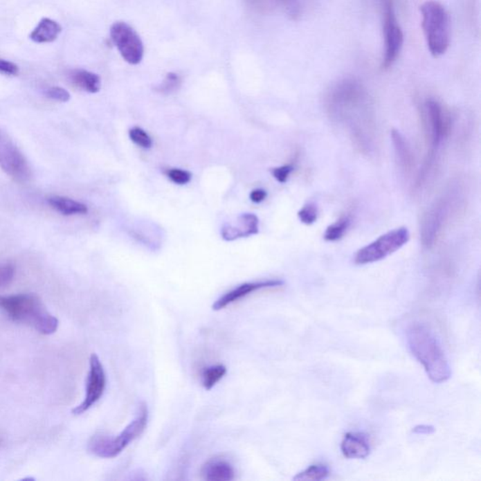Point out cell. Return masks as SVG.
Instances as JSON below:
<instances>
[{"mask_svg":"<svg viewBox=\"0 0 481 481\" xmlns=\"http://www.w3.org/2000/svg\"><path fill=\"white\" fill-rule=\"evenodd\" d=\"M325 106L332 119L352 120L354 139L360 147H369V96L359 80L349 78L336 83L328 91Z\"/></svg>","mask_w":481,"mask_h":481,"instance_id":"6da1fadb","label":"cell"},{"mask_svg":"<svg viewBox=\"0 0 481 481\" xmlns=\"http://www.w3.org/2000/svg\"><path fill=\"white\" fill-rule=\"evenodd\" d=\"M406 341L412 356L422 365L433 383H442L449 380L451 369L448 360L432 331L420 323H414L407 328Z\"/></svg>","mask_w":481,"mask_h":481,"instance_id":"7a4b0ae2","label":"cell"},{"mask_svg":"<svg viewBox=\"0 0 481 481\" xmlns=\"http://www.w3.org/2000/svg\"><path fill=\"white\" fill-rule=\"evenodd\" d=\"M0 309L14 322L26 323L43 335H52L59 327V320L46 309L33 293L0 296Z\"/></svg>","mask_w":481,"mask_h":481,"instance_id":"3957f363","label":"cell"},{"mask_svg":"<svg viewBox=\"0 0 481 481\" xmlns=\"http://www.w3.org/2000/svg\"><path fill=\"white\" fill-rule=\"evenodd\" d=\"M149 421V410L146 403L142 402L138 407L135 419L120 433L112 436L96 435L89 442L88 448L94 456L102 459H112L120 453L132 442L136 440L142 433L145 432Z\"/></svg>","mask_w":481,"mask_h":481,"instance_id":"277c9868","label":"cell"},{"mask_svg":"<svg viewBox=\"0 0 481 481\" xmlns=\"http://www.w3.org/2000/svg\"><path fill=\"white\" fill-rule=\"evenodd\" d=\"M420 12L428 51L433 57L443 56L448 51L451 42L448 12L443 5L433 0L425 2L420 7Z\"/></svg>","mask_w":481,"mask_h":481,"instance_id":"5b68a950","label":"cell"},{"mask_svg":"<svg viewBox=\"0 0 481 481\" xmlns=\"http://www.w3.org/2000/svg\"><path fill=\"white\" fill-rule=\"evenodd\" d=\"M410 233L406 228H399L383 234L377 240L357 251L354 262L357 265L373 264L385 259L408 243Z\"/></svg>","mask_w":481,"mask_h":481,"instance_id":"8992f818","label":"cell"},{"mask_svg":"<svg viewBox=\"0 0 481 481\" xmlns=\"http://www.w3.org/2000/svg\"><path fill=\"white\" fill-rule=\"evenodd\" d=\"M451 194L442 197L423 215L420 224V235L423 246L430 248L435 246L452 209Z\"/></svg>","mask_w":481,"mask_h":481,"instance_id":"52a82bcc","label":"cell"},{"mask_svg":"<svg viewBox=\"0 0 481 481\" xmlns=\"http://www.w3.org/2000/svg\"><path fill=\"white\" fill-rule=\"evenodd\" d=\"M0 167L10 178L25 183L31 177V168L23 152L12 139L0 131Z\"/></svg>","mask_w":481,"mask_h":481,"instance_id":"ba28073f","label":"cell"},{"mask_svg":"<svg viewBox=\"0 0 481 481\" xmlns=\"http://www.w3.org/2000/svg\"><path fill=\"white\" fill-rule=\"evenodd\" d=\"M110 36L122 59L129 64L136 65L144 56V44L140 36L125 22H116L110 28Z\"/></svg>","mask_w":481,"mask_h":481,"instance_id":"9c48e42d","label":"cell"},{"mask_svg":"<svg viewBox=\"0 0 481 481\" xmlns=\"http://www.w3.org/2000/svg\"><path fill=\"white\" fill-rule=\"evenodd\" d=\"M383 7H385V19H383L385 55H383L382 68L383 70H388L393 66L401 53L404 36L397 20L393 0H383Z\"/></svg>","mask_w":481,"mask_h":481,"instance_id":"30bf717a","label":"cell"},{"mask_svg":"<svg viewBox=\"0 0 481 481\" xmlns=\"http://www.w3.org/2000/svg\"><path fill=\"white\" fill-rule=\"evenodd\" d=\"M423 117L425 118L427 133L432 144L430 152L435 154L436 149L451 133V116L440 102L435 99H428L423 107Z\"/></svg>","mask_w":481,"mask_h":481,"instance_id":"8fae6325","label":"cell"},{"mask_svg":"<svg viewBox=\"0 0 481 481\" xmlns=\"http://www.w3.org/2000/svg\"><path fill=\"white\" fill-rule=\"evenodd\" d=\"M107 386V376L101 360L97 354L89 359V370L87 379L86 396L80 406L73 409V414L80 415L91 409L104 395Z\"/></svg>","mask_w":481,"mask_h":481,"instance_id":"7c38bea8","label":"cell"},{"mask_svg":"<svg viewBox=\"0 0 481 481\" xmlns=\"http://www.w3.org/2000/svg\"><path fill=\"white\" fill-rule=\"evenodd\" d=\"M282 285L283 281L277 280L256 281V282L241 284L238 287L228 291L224 296L217 299V300L215 302V304L212 305V309L217 311V310L225 309V307L235 303V302L240 301L241 299L249 296V294L256 293L257 291L264 290V289L280 287V286Z\"/></svg>","mask_w":481,"mask_h":481,"instance_id":"4fadbf2b","label":"cell"},{"mask_svg":"<svg viewBox=\"0 0 481 481\" xmlns=\"http://www.w3.org/2000/svg\"><path fill=\"white\" fill-rule=\"evenodd\" d=\"M259 218L254 214H243L233 224L226 223L221 228V235L226 241L249 237L259 233Z\"/></svg>","mask_w":481,"mask_h":481,"instance_id":"5bb4252c","label":"cell"},{"mask_svg":"<svg viewBox=\"0 0 481 481\" xmlns=\"http://www.w3.org/2000/svg\"><path fill=\"white\" fill-rule=\"evenodd\" d=\"M341 452L348 459H365L370 455V446L363 433H348L341 445Z\"/></svg>","mask_w":481,"mask_h":481,"instance_id":"9a60e30c","label":"cell"},{"mask_svg":"<svg viewBox=\"0 0 481 481\" xmlns=\"http://www.w3.org/2000/svg\"><path fill=\"white\" fill-rule=\"evenodd\" d=\"M201 475L208 481H231L235 478V470L226 460L211 459L202 466Z\"/></svg>","mask_w":481,"mask_h":481,"instance_id":"2e32d148","label":"cell"},{"mask_svg":"<svg viewBox=\"0 0 481 481\" xmlns=\"http://www.w3.org/2000/svg\"><path fill=\"white\" fill-rule=\"evenodd\" d=\"M62 28L56 21L43 18L30 33V39L37 44H48L56 41L62 33Z\"/></svg>","mask_w":481,"mask_h":481,"instance_id":"e0dca14e","label":"cell"},{"mask_svg":"<svg viewBox=\"0 0 481 481\" xmlns=\"http://www.w3.org/2000/svg\"><path fill=\"white\" fill-rule=\"evenodd\" d=\"M50 207L65 217L88 214L89 208L82 202L66 197L52 196L47 199Z\"/></svg>","mask_w":481,"mask_h":481,"instance_id":"ac0fdd59","label":"cell"},{"mask_svg":"<svg viewBox=\"0 0 481 481\" xmlns=\"http://www.w3.org/2000/svg\"><path fill=\"white\" fill-rule=\"evenodd\" d=\"M391 136H392L394 149H395L399 165L404 172H411L412 165H414V155H412L411 148L408 145V142L397 130H393L391 132Z\"/></svg>","mask_w":481,"mask_h":481,"instance_id":"d6986e66","label":"cell"},{"mask_svg":"<svg viewBox=\"0 0 481 481\" xmlns=\"http://www.w3.org/2000/svg\"><path fill=\"white\" fill-rule=\"evenodd\" d=\"M71 80L78 88L89 93H97L101 89V78L96 73L86 70H75L71 73Z\"/></svg>","mask_w":481,"mask_h":481,"instance_id":"ffe728a7","label":"cell"},{"mask_svg":"<svg viewBox=\"0 0 481 481\" xmlns=\"http://www.w3.org/2000/svg\"><path fill=\"white\" fill-rule=\"evenodd\" d=\"M351 217H350L349 215L341 217L336 223H334V224L329 226V227L327 228L323 237L328 242L341 240V239L345 235L347 230H348L350 226H351Z\"/></svg>","mask_w":481,"mask_h":481,"instance_id":"44dd1931","label":"cell"},{"mask_svg":"<svg viewBox=\"0 0 481 481\" xmlns=\"http://www.w3.org/2000/svg\"><path fill=\"white\" fill-rule=\"evenodd\" d=\"M226 373H227V367L224 365H215V366L206 367L202 372V385L207 390H211L220 380L224 378Z\"/></svg>","mask_w":481,"mask_h":481,"instance_id":"7402d4cb","label":"cell"},{"mask_svg":"<svg viewBox=\"0 0 481 481\" xmlns=\"http://www.w3.org/2000/svg\"><path fill=\"white\" fill-rule=\"evenodd\" d=\"M330 471L327 465L316 464L310 465L303 472L299 473L293 478L294 480H314L319 481L325 480L329 475Z\"/></svg>","mask_w":481,"mask_h":481,"instance_id":"603a6c76","label":"cell"},{"mask_svg":"<svg viewBox=\"0 0 481 481\" xmlns=\"http://www.w3.org/2000/svg\"><path fill=\"white\" fill-rule=\"evenodd\" d=\"M181 85V76L179 75L178 73H168L167 75H165L163 82L155 88V91H156L157 93L165 94V96H167V94H172L175 93L176 91H178Z\"/></svg>","mask_w":481,"mask_h":481,"instance_id":"cb8c5ba5","label":"cell"},{"mask_svg":"<svg viewBox=\"0 0 481 481\" xmlns=\"http://www.w3.org/2000/svg\"><path fill=\"white\" fill-rule=\"evenodd\" d=\"M129 138L131 140L143 149H151L152 147V139L145 130L140 127H133L129 130Z\"/></svg>","mask_w":481,"mask_h":481,"instance_id":"d4e9b609","label":"cell"},{"mask_svg":"<svg viewBox=\"0 0 481 481\" xmlns=\"http://www.w3.org/2000/svg\"><path fill=\"white\" fill-rule=\"evenodd\" d=\"M248 6L259 14L266 15L281 5L280 0H246Z\"/></svg>","mask_w":481,"mask_h":481,"instance_id":"484cf974","label":"cell"},{"mask_svg":"<svg viewBox=\"0 0 481 481\" xmlns=\"http://www.w3.org/2000/svg\"><path fill=\"white\" fill-rule=\"evenodd\" d=\"M17 273V268L12 262L0 264V289L7 287L12 282Z\"/></svg>","mask_w":481,"mask_h":481,"instance_id":"4316f807","label":"cell"},{"mask_svg":"<svg viewBox=\"0 0 481 481\" xmlns=\"http://www.w3.org/2000/svg\"><path fill=\"white\" fill-rule=\"evenodd\" d=\"M299 219L306 225H311L316 222L318 218V207L316 204L307 203L298 212Z\"/></svg>","mask_w":481,"mask_h":481,"instance_id":"83f0119b","label":"cell"},{"mask_svg":"<svg viewBox=\"0 0 481 481\" xmlns=\"http://www.w3.org/2000/svg\"><path fill=\"white\" fill-rule=\"evenodd\" d=\"M167 176L172 183L179 185H188L192 179L190 172L181 170V168H170L167 172Z\"/></svg>","mask_w":481,"mask_h":481,"instance_id":"f1b7e54d","label":"cell"},{"mask_svg":"<svg viewBox=\"0 0 481 481\" xmlns=\"http://www.w3.org/2000/svg\"><path fill=\"white\" fill-rule=\"evenodd\" d=\"M46 96L49 99L62 102H66L71 99L70 93L66 89L60 88V87H51V88L47 89Z\"/></svg>","mask_w":481,"mask_h":481,"instance_id":"f546056e","label":"cell"},{"mask_svg":"<svg viewBox=\"0 0 481 481\" xmlns=\"http://www.w3.org/2000/svg\"><path fill=\"white\" fill-rule=\"evenodd\" d=\"M294 167L293 165H281V167H275L272 170V174L275 180L280 183H285L290 177L291 173L293 172Z\"/></svg>","mask_w":481,"mask_h":481,"instance_id":"4dcf8cb0","label":"cell"},{"mask_svg":"<svg viewBox=\"0 0 481 481\" xmlns=\"http://www.w3.org/2000/svg\"><path fill=\"white\" fill-rule=\"evenodd\" d=\"M0 73L7 75H17L19 68L14 62L0 59Z\"/></svg>","mask_w":481,"mask_h":481,"instance_id":"1f68e13d","label":"cell"},{"mask_svg":"<svg viewBox=\"0 0 481 481\" xmlns=\"http://www.w3.org/2000/svg\"><path fill=\"white\" fill-rule=\"evenodd\" d=\"M249 198L254 203H261L267 198V192L261 188L255 189V190L251 191Z\"/></svg>","mask_w":481,"mask_h":481,"instance_id":"d6a6232c","label":"cell"},{"mask_svg":"<svg viewBox=\"0 0 481 481\" xmlns=\"http://www.w3.org/2000/svg\"><path fill=\"white\" fill-rule=\"evenodd\" d=\"M435 430V427L430 425H417L412 428V433L417 435H432Z\"/></svg>","mask_w":481,"mask_h":481,"instance_id":"836d02e7","label":"cell"}]
</instances>
